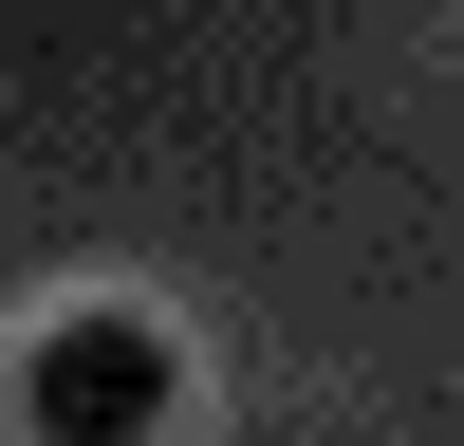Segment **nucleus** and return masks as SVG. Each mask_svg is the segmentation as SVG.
Here are the masks:
<instances>
[{
	"label": "nucleus",
	"instance_id": "obj_1",
	"mask_svg": "<svg viewBox=\"0 0 464 446\" xmlns=\"http://www.w3.org/2000/svg\"><path fill=\"white\" fill-rule=\"evenodd\" d=\"M168 391H186V372H168L149 316H56V334L19 354V428H37V446H149Z\"/></svg>",
	"mask_w": 464,
	"mask_h": 446
}]
</instances>
